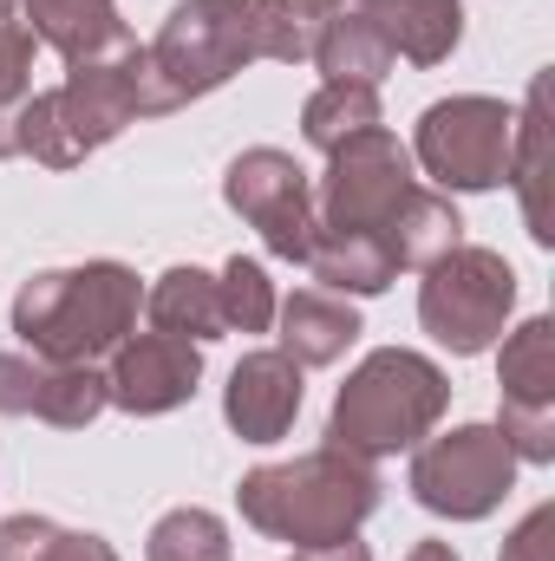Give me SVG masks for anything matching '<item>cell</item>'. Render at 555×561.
I'll return each mask as SVG.
<instances>
[{
	"mask_svg": "<svg viewBox=\"0 0 555 561\" xmlns=\"http://www.w3.org/2000/svg\"><path fill=\"white\" fill-rule=\"evenodd\" d=\"M510 131H517V112L503 99L457 92V99L424 105L412 157L431 176V190H444V196L451 190H497L510 170Z\"/></svg>",
	"mask_w": 555,
	"mask_h": 561,
	"instance_id": "obj_8",
	"label": "cell"
},
{
	"mask_svg": "<svg viewBox=\"0 0 555 561\" xmlns=\"http://www.w3.org/2000/svg\"><path fill=\"white\" fill-rule=\"evenodd\" d=\"M406 561H457V549H451V542H412Z\"/></svg>",
	"mask_w": 555,
	"mask_h": 561,
	"instance_id": "obj_30",
	"label": "cell"
},
{
	"mask_svg": "<svg viewBox=\"0 0 555 561\" xmlns=\"http://www.w3.org/2000/svg\"><path fill=\"white\" fill-rule=\"evenodd\" d=\"M301 366L281 346H256L236 359L229 386H223V419L242 444H281L287 424L301 419Z\"/></svg>",
	"mask_w": 555,
	"mask_h": 561,
	"instance_id": "obj_14",
	"label": "cell"
},
{
	"mask_svg": "<svg viewBox=\"0 0 555 561\" xmlns=\"http://www.w3.org/2000/svg\"><path fill=\"white\" fill-rule=\"evenodd\" d=\"M236 510L249 529H262L269 542H287L294 556L333 549V542H353L360 523L380 510V470L366 457L320 444L287 463H256L236 483Z\"/></svg>",
	"mask_w": 555,
	"mask_h": 561,
	"instance_id": "obj_2",
	"label": "cell"
},
{
	"mask_svg": "<svg viewBox=\"0 0 555 561\" xmlns=\"http://www.w3.org/2000/svg\"><path fill=\"white\" fill-rule=\"evenodd\" d=\"M216 294H223V327L229 333H269L275 327V280L256 255H229L223 275H216Z\"/></svg>",
	"mask_w": 555,
	"mask_h": 561,
	"instance_id": "obj_28",
	"label": "cell"
},
{
	"mask_svg": "<svg viewBox=\"0 0 555 561\" xmlns=\"http://www.w3.org/2000/svg\"><path fill=\"white\" fill-rule=\"evenodd\" d=\"M360 13L386 33L393 59H412V66H444L464 39V7L457 0H366Z\"/></svg>",
	"mask_w": 555,
	"mask_h": 561,
	"instance_id": "obj_17",
	"label": "cell"
},
{
	"mask_svg": "<svg viewBox=\"0 0 555 561\" xmlns=\"http://www.w3.org/2000/svg\"><path fill=\"white\" fill-rule=\"evenodd\" d=\"M464 242V216H457V203L444 196V190H431V183H418L412 196H406V209L393 216V229H386V255L399 262V268H424V262H438L444 249H457Z\"/></svg>",
	"mask_w": 555,
	"mask_h": 561,
	"instance_id": "obj_21",
	"label": "cell"
},
{
	"mask_svg": "<svg viewBox=\"0 0 555 561\" xmlns=\"http://www.w3.org/2000/svg\"><path fill=\"white\" fill-rule=\"evenodd\" d=\"M0 20H20V0H0Z\"/></svg>",
	"mask_w": 555,
	"mask_h": 561,
	"instance_id": "obj_31",
	"label": "cell"
},
{
	"mask_svg": "<svg viewBox=\"0 0 555 561\" xmlns=\"http://www.w3.org/2000/svg\"><path fill=\"white\" fill-rule=\"evenodd\" d=\"M203 386V346L170 340V333H125L105 359V399L132 419H163L177 405H190Z\"/></svg>",
	"mask_w": 555,
	"mask_h": 561,
	"instance_id": "obj_12",
	"label": "cell"
},
{
	"mask_svg": "<svg viewBox=\"0 0 555 561\" xmlns=\"http://www.w3.org/2000/svg\"><path fill=\"white\" fill-rule=\"evenodd\" d=\"M144 280L125 262H79V268H39L13 294V333L26 353L59 366H99L112 346L138 327Z\"/></svg>",
	"mask_w": 555,
	"mask_h": 561,
	"instance_id": "obj_3",
	"label": "cell"
},
{
	"mask_svg": "<svg viewBox=\"0 0 555 561\" xmlns=\"http://www.w3.org/2000/svg\"><path fill=\"white\" fill-rule=\"evenodd\" d=\"M163 112H177V105L157 85L144 46L112 53V59H79V66H66V79L53 92L26 99V112H20V157H33L46 170H72L92 150H105L125 125L163 118Z\"/></svg>",
	"mask_w": 555,
	"mask_h": 561,
	"instance_id": "obj_1",
	"label": "cell"
},
{
	"mask_svg": "<svg viewBox=\"0 0 555 561\" xmlns=\"http://www.w3.org/2000/svg\"><path fill=\"white\" fill-rule=\"evenodd\" d=\"M223 203L262 236V249L281 262H301L307 242H314V176L275 150V144H256L242 157H229L223 170Z\"/></svg>",
	"mask_w": 555,
	"mask_h": 561,
	"instance_id": "obj_10",
	"label": "cell"
},
{
	"mask_svg": "<svg viewBox=\"0 0 555 561\" xmlns=\"http://www.w3.org/2000/svg\"><path fill=\"white\" fill-rule=\"evenodd\" d=\"M0 561H118V549L92 529H66L53 516H7L0 523Z\"/></svg>",
	"mask_w": 555,
	"mask_h": 561,
	"instance_id": "obj_24",
	"label": "cell"
},
{
	"mask_svg": "<svg viewBox=\"0 0 555 561\" xmlns=\"http://www.w3.org/2000/svg\"><path fill=\"white\" fill-rule=\"evenodd\" d=\"M510 483H517V450L503 444L497 424H457L412 450V496L431 516L484 523L510 496Z\"/></svg>",
	"mask_w": 555,
	"mask_h": 561,
	"instance_id": "obj_9",
	"label": "cell"
},
{
	"mask_svg": "<svg viewBox=\"0 0 555 561\" xmlns=\"http://www.w3.org/2000/svg\"><path fill=\"white\" fill-rule=\"evenodd\" d=\"M418 190L412 150L393 138L386 125L347 138L340 150H327V170L314 183V229H347V236H380L393 229V216L406 209V196Z\"/></svg>",
	"mask_w": 555,
	"mask_h": 561,
	"instance_id": "obj_7",
	"label": "cell"
},
{
	"mask_svg": "<svg viewBox=\"0 0 555 561\" xmlns=\"http://www.w3.org/2000/svg\"><path fill=\"white\" fill-rule=\"evenodd\" d=\"M144 53H150L157 85L183 112L190 99H209L216 85H229L242 66L262 59L256 0H177Z\"/></svg>",
	"mask_w": 555,
	"mask_h": 561,
	"instance_id": "obj_5",
	"label": "cell"
},
{
	"mask_svg": "<svg viewBox=\"0 0 555 561\" xmlns=\"http://www.w3.org/2000/svg\"><path fill=\"white\" fill-rule=\"evenodd\" d=\"M503 183H517L523 196V216H530V236L550 249L555 229H550V203H543V183H550V125H543V79L530 85L523 112H517V131H510V170Z\"/></svg>",
	"mask_w": 555,
	"mask_h": 561,
	"instance_id": "obj_22",
	"label": "cell"
},
{
	"mask_svg": "<svg viewBox=\"0 0 555 561\" xmlns=\"http://www.w3.org/2000/svg\"><path fill=\"white\" fill-rule=\"evenodd\" d=\"M340 7H347V0H256L262 59H275V66H307L320 26H327Z\"/></svg>",
	"mask_w": 555,
	"mask_h": 561,
	"instance_id": "obj_26",
	"label": "cell"
},
{
	"mask_svg": "<svg viewBox=\"0 0 555 561\" xmlns=\"http://www.w3.org/2000/svg\"><path fill=\"white\" fill-rule=\"evenodd\" d=\"M497 561H555V510H530L517 529H510V542H503V556Z\"/></svg>",
	"mask_w": 555,
	"mask_h": 561,
	"instance_id": "obj_29",
	"label": "cell"
},
{
	"mask_svg": "<svg viewBox=\"0 0 555 561\" xmlns=\"http://www.w3.org/2000/svg\"><path fill=\"white\" fill-rule=\"evenodd\" d=\"M380 125V85H347V79H320L314 99L301 105V138L314 150H340L347 138Z\"/></svg>",
	"mask_w": 555,
	"mask_h": 561,
	"instance_id": "obj_23",
	"label": "cell"
},
{
	"mask_svg": "<svg viewBox=\"0 0 555 561\" xmlns=\"http://www.w3.org/2000/svg\"><path fill=\"white\" fill-rule=\"evenodd\" d=\"M497 386H503V444L517 463H555V320L530 313L517 333H503L497 353Z\"/></svg>",
	"mask_w": 555,
	"mask_h": 561,
	"instance_id": "obj_11",
	"label": "cell"
},
{
	"mask_svg": "<svg viewBox=\"0 0 555 561\" xmlns=\"http://www.w3.org/2000/svg\"><path fill=\"white\" fill-rule=\"evenodd\" d=\"M301 268L320 280L327 294H347V300H366V294H386L399 280V262L386 255L380 236H347V229H314Z\"/></svg>",
	"mask_w": 555,
	"mask_h": 561,
	"instance_id": "obj_18",
	"label": "cell"
},
{
	"mask_svg": "<svg viewBox=\"0 0 555 561\" xmlns=\"http://www.w3.org/2000/svg\"><path fill=\"white\" fill-rule=\"evenodd\" d=\"M144 313L157 333L170 340H190V346H209L223 340V294H216V275L203 268H163V275L144 287Z\"/></svg>",
	"mask_w": 555,
	"mask_h": 561,
	"instance_id": "obj_19",
	"label": "cell"
},
{
	"mask_svg": "<svg viewBox=\"0 0 555 561\" xmlns=\"http://www.w3.org/2000/svg\"><path fill=\"white\" fill-rule=\"evenodd\" d=\"M307 66H320L327 79H347V85H380L399 59H393L386 33H380L360 7H340V13L320 26V39H314V59H307Z\"/></svg>",
	"mask_w": 555,
	"mask_h": 561,
	"instance_id": "obj_20",
	"label": "cell"
},
{
	"mask_svg": "<svg viewBox=\"0 0 555 561\" xmlns=\"http://www.w3.org/2000/svg\"><path fill=\"white\" fill-rule=\"evenodd\" d=\"M112 399L99 366H59L39 353H0V419H39L53 431H86Z\"/></svg>",
	"mask_w": 555,
	"mask_h": 561,
	"instance_id": "obj_13",
	"label": "cell"
},
{
	"mask_svg": "<svg viewBox=\"0 0 555 561\" xmlns=\"http://www.w3.org/2000/svg\"><path fill=\"white\" fill-rule=\"evenodd\" d=\"M418 275H424L418 280V320L444 353L477 359L503 340V327L517 313V268L497 249L457 242L438 262H424Z\"/></svg>",
	"mask_w": 555,
	"mask_h": 561,
	"instance_id": "obj_6",
	"label": "cell"
},
{
	"mask_svg": "<svg viewBox=\"0 0 555 561\" xmlns=\"http://www.w3.org/2000/svg\"><path fill=\"white\" fill-rule=\"evenodd\" d=\"M229 523L203 503H183V510H163L144 536V561H229Z\"/></svg>",
	"mask_w": 555,
	"mask_h": 561,
	"instance_id": "obj_25",
	"label": "cell"
},
{
	"mask_svg": "<svg viewBox=\"0 0 555 561\" xmlns=\"http://www.w3.org/2000/svg\"><path fill=\"white\" fill-rule=\"evenodd\" d=\"M33 26L26 20H0V163L20 157V112L33 99Z\"/></svg>",
	"mask_w": 555,
	"mask_h": 561,
	"instance_id": "obj_27",
	"label": "cell"
},
{
	"mask_svg": "<svg viewBox=\"0 0 555 561\" xmlns=\"http://www.w3.org/2000/svg\"><path fill=\"white\" fill-rule=\"evenodd\" d=\"M287 561H294V556H287Z\"/></svg>",
	"mask_w": 555,
	"mask_h": 561,
	"instance_id": "obj_33",
	"label": "cell"
},
{
	"mask_svg": "<svg viewBox=\"0 0 555 561\" xmlns=\"http://www.w3.org/2000/svg\"><path fill=\"white\" fill-rule=\"evenodd\" d=\"M347 7H366V0H347Z\"/></svg>",
	"mask_w": 555,
	"mask_h": 561,
	"instance_id": "obj_32",
	"label": "cell"
},
{
	"mask_svg": "<svg viewBox=\"0 0 555 561\" xmlns=\"http://www.w3.org/2000/svg\"><path fill=\"white\" fill-rule=\"evenodd\" d=\"M275 327H281V353L314 373V366H340L347 346L366 333L360 327V307L347 294H327V287H294L287 300H275Z\"/></svg>",
	"mask_w": 555,
	"mask_h": 561,
	"instance_id": "obj_15",
	"label": "cell"
},
{
	"mask_svg": "<svg viewBox=\"0 0 555 561\" xmlns=\"http://www.w3.org/2000/svg\"><path fill=\"white\" fill-rule=\"evenodd\" d=\"M451 412V379L438 359H424L412 346H380L366 353L347 386L333 392V412H327V444L347 450V457H399L418 450L438 419Z\"/></svg>",
	"mask_w": 555,
	"mask_h": 561,
	"instance_id": "obj_4",
	"label": "cell"
},
{
	"mask_svg": "<svg viewBox=\"0 0 555 561\" xmlns=\"http://www.w3.org/2000/svg\"><path fill=\"white\" fill-rule=\"evenodd\" d=\"M20 20L33 26L39 46H53L66 66L79 59H112L132 53L138 33L118 20V0H20Z\"/></svg>",
	"mask_w": 555,
	"mask_h": 561,
	"instance_id": "obj_16",
	"label": "cell"
}]
</instances>
